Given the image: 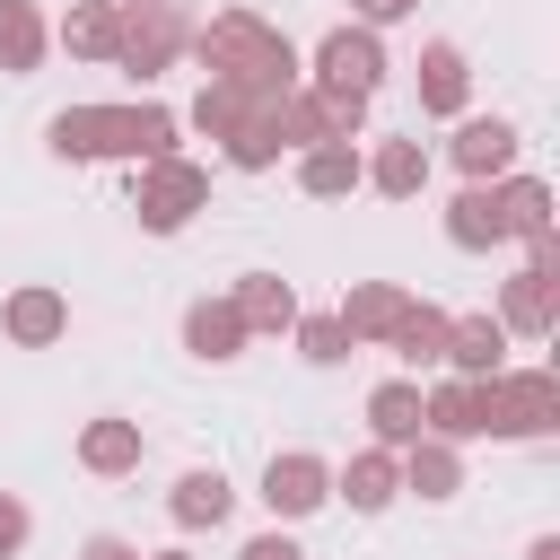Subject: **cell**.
Returning a JSON list of instances; mask_svg holds the SVG:
<instances>
[{
  "label": "cell",
  "mask_w": 560,
  "mask_h": 560,
  "mask_svg": "<svg viewBox=\"0 0 560 560\" xmlns=\"http://www.w3.org/2000/svg\"><path fill=\"white\" fill-rule=\"evenodd\" d=\"M368 429H376V446L402 455V446L420 438V385H411V376H385V385L368 394Z\"/></svg>",
  "instance_id": "cell-26"
},
{
  "label": "cell",
  "mask_w": 560,
  "mask_h": 560,
  "mask_svg": "<svg viewBox=\"0 0 560 560\" xmlns=\"http://www.w3.org/2000/svg\"><path fill=\"white\" fill-rule=\"evenodd\" d=\"M44 44H52L44 9H35V0H0V70H9V79H35V70H44Z\"/></svg>",
  "instance_id": "cell-24"
},
{
  "label": "cell",
  "mask_w": 560,
  "mask_h": 560,
  "mask_svg": "<svg viewBox=\"0 0 560 560\" xmlns=\"http://www.w3.org/2000/svg\"><path fill=\"white\" fill-rule=\"evenodd\" d=\"M271 105H280V96H271ZM271 105H254V114L228 131V166H245V175L280 166V122H271Z\"/></svg>",
  "instance_id": "cell-29"
},
{
  "label": "cell",
  "mask_w": 560,
  "mask_h": 560,
  "mask_svg": "<svg viewBox=\"0 0 560 560\" xmlns=\"http://www.w3.org/2000/svg\"><path fill=\"white\" fill-rule=\"evenodd\" d=\"M332 499V464L324 455H306V446H289V455H271L262 464V508L280 516V525H298V516H315Z\"/></svg>",
  "instance_id": "cell-8"
},
{
  "label": "cell",
  "mask_w": 560,
  "mask_h": 560,
  "mask_svg": "<svg viewBox=\"0 0 560 560\" xmlns=\"http://www.w3.org/2000/svg\"><path fill=\"white\" fill-rule=\"evenodd\" d=\"M332 499H350V516H385L402 499V455L394 446H359L341 472H332Z\"/></svg>",
  "instance_id": "cell-10"
},
{
  "label": "cell",
  "mask_w": 560,
  "mask_h": 560,
  "mask_svg": "<svg viewBox=\"0 0 560 560\" xmlns=\"http://www.w3.org/2000/svg\"><path fill=\"white\" fill-rule=\"evenodd\" d=\"M446 368L455 376H499L508 368V324L499 315H446Z\"/></svg>",
  "instance_id": "cell-16"
},
{
  "label": "cell",
  "mask_w": 560,
  "mask_h": 560,
  "mask_svg": "<svg viewBox=\"0 0 560 560\" xmlns=\"http://www.w3.org/2000/svg\"><path fill=\"white\" fill-rule=\"evenodd\" d=\"M140 455H149V438H140V420H122V411H96V420L79 429V472H96V481L140 472Z\"/></svg>",
  "instance_id": "cell-11"
},
{
  "label": "cell",
  "mask_w": 560,
  "mask_h": 560,
  "mask_svg": "<svg viewBox=\"0 0 560 560\" xmlns=\"http://www.w3.org/2000/svg\"><path fill=\"white\" fill-rule=\"evenodd\" d=\"M525 560H560V534H534V542H525Z\"/></svg>",
  "instance_id": "cell-35"
},
{
  "label": "cell",
  "mask_w": 560,
  "mask_h": 560,
  "mask_svg": "<svg viewBox=\"0 0 560 560\" xmlns=\"http://www.w3.org/2000/svg\"><path fill=\"white\" fill-rule=\"evenodd\" d=\"M359 184L385 192V201H420V192H429V149H420V140H376V149L359 158Z\"/></svg>",
  "instance_id": "cell-13"
},
{
  "label": "cell",
  "mask_w": 560,
  "mask_h": 560,
  "mask_svg": "<svg viewBox=\"0 0 560 560\" xmlns=\"http://www.w3.org/2000/svg\"><path fill=\"white\" fill-rule=\"evenodd\" d=\"M245 341H254V332H245V315H236L228 298H192V306H184V350H192L201 368H228Z\"/></svg>",
  "instance_id": "cell-14"
},
{
  "label": "cell",
  "mask_w": 560,
  "mask_h": 560,
  "mask_svg": "<svg viewBox=\"0 0 560 560\" xmlns=\"http://www.w3.org/2000/svg\"><path fill=\"white\" fill-rule=\"evenodd\" d=\"M0 332H9L18 350H52V341L70 332V298H61L52 280H26V289L0 298Z\"/></svg>",
  "instance_id": "cell-9"
},
{
  "label": "cell",
  "mask_w": 560,
  "mask_h": 560,
  "mask_svg": "<svg viewBox=\"0 0 560 560\" xmlns=\"http://www.w3.org/2000/svg\"><path fill=\"white\" fill-rule=\"evenodd\" d=\"M490 192H499V228H508V236H525V245L551 236V184H542V175H499Z\"/></svg>",
  "instance_id": "cell-25"
},
{
  "label": "cell",
  "mask_w": 560,
  "mask_h": 560,
  "mask_svg": "<svg viewBox=\"0 0 560 560\" xmlns=\"http://www.w3.org/2000/svg\"><path fill=\"white\" fill-rule=\"evenodd\" d=\"M289 332H298V359H306V368H341V359L359 350V341L341 332V315H298Z\"/></svg>",
  "instance_id": "cell-30"
},
{
  "label": "cell",
  "mask_w": 560,
  "mask_h": 560,
  "mask_svg": "<svg viewBox=\"0 0 560 560\" xmlns=\"http://www.w3.org/2000/svg\"><path fill=\"white\" fill-rule=\"evenodd\" d=\"M516 149H525V131H516L508 114H464L455 140H446V158H455L464 184H499V175L516 166Z\"/></svg>",
  "instance_id": "cell-7"
},
{
  "label": "cell",
  "mask_w": 560,
  "mask_h": 560,
  "mask_svg": "<svg viewBox=\"0 0 560 560\" xmlns=\"http://www.w3.org/2000/svg\"><path fill=\"white\" fill-rule=\"evenodd\" d=\"M140 560H192V551H140Z\"/></svg>",
  "instance_id": "cell-36"
},
{
  "label": "cell",
  "mask_w": 560,
  "mask_h": 560,
  "mask_svg": "<svg viewBox=\"0 0 560 560\" xmlns=\"http://www.w3.org/2000/svg\"><path fill=\"white\" fill-rule=\"evenodd\" d=\"M420 429L446 438V446L481 438V376H446V385H429V394H420Z\"/></svg>",
  "instance_id": "cell-17"
},
{
  "label": "cell",
  "mask_w": 560,
  "mask_h": 560,
  "mask_svg": "<svg viewBox=\"0 0 560 560\" xmlns=\"http://www.w3.org/2000/svg\"><path fill=\"white\" fill-rule=\"evenodd\" d=\"M298 192H306V201H350V192H359V140H315V149H298Z\"/></svg>",
  "instance_id": "cell-18"
},
{
  "label": "cell",
  "mask_w": 560,
  "mask_h": 560,
  "mask_svg": "<svg viewBox=\"0 0 560 560\" xmlns=\"http://www.w3.org/2000/svg\"><path fill=\"white\" fill-rule=\"evenodd\" d=\"M402 490H411V499H455V490H464V455L420 429V438L402 446Z\"/></svg>",
  "instance_id": "cell-23"
},
{
  "label": "cell",
  "mask_w": 560,
  "mask_h": 560,
  "mask_svg": "<svg viewBox=\"0 0 560 560\" xmlns=\"http://www.w3.org/2000/svg\"><path fill=\"white\" fill-rule=\"evenodd\" d=\"M26 534H35L26 499H18V490H0V560H18V551H26Z\"/></svg>",
  "instance_id": "cell-31"
},
{
  "label": "cell",
  "mask_w": 560,
  "mask_h": 560,
  "mask_svg": "<svg viewBox=\"0 0 560 560\" xmlns=\"http://www.w3.org/2000/svg\"><path fill=\"white\" fill-rule=\"evenodd\" d=\"M315 88H341V96H376L385 88V44H376V26H332L324 44H315V70H306Z\"/></svg>",
  "instance_id": "cell-6"
},
{
  "label": "cell",
  "mask_w": 560,
  "mask_h": 560,
  "mask_svg": "<svg viewBox=\"0 0 560 560\" xmlns=\"http://www.w3.org/2000/svg\"><path fill=\"white\" fill-rule=\"evenodd\" d=\"M228 306L245 315V332H289V324H298V289H289L280 271H245V280L228 289Z\"/></svg>",
  "instance_id": "cell-22"
},
{
  "label": "cell",
  "mask_w": 560,
  "mask_h": 560,
  "mask_svg": "<svg viewBox=\"0 0 560 560\" xmlns=\"http://www.w3.org/2000/svg\"><path fill=\"white\" fill-rule=\"evenodd\" d=\"M551 429H560V376L551 368L481 376V438H551Z\"/></svg>",
  "instance_id": "cell-3"
},
{
  "label": "cell",
  "mask_w": 560,
  "mask_h": 560,
  "mask_svg": "<svg viewBox=\"0 0 560 560\" xmlns=\"http://www.w3.org/2000/svg\"><path fill=\"white\" fill-rule=\"evenodd\" d=\"M131 210H140L149 236H175V228H192V210H210V175L184 149L149 158V166H131Z\"/></svg>",
  "instance_id": "cell-4"
},
{
  "label": "cell",
  "mask_w": 560,
  "mask_h": 560,
  "mask_svg": "<svg viewBox=\"0 0 560 560\" xmlns=\"http://www.w3.org/2000/svg\"><path fill=\"white\" fill-rule=\"evenodd\" d=\"M254 105H262V96H245V88H228V79H201V96H192V114H184V122H192L201 140H228Z\"/></svg>",
  "instance_id": "cell-28"
},
{
  "label": "cell",
  "mask_w": 560,
  "mask_h": 560,
  "mask_svg": "<svg viewBox=\"0 0 560 560\" xmlns=\"http://www.w3.org/2000/svg\"><path fill=\"white\" fill-rule=\"evenodd\" d=\"M114 44H122V0H70L61 52L70 61H114Z\"/></svg>",
  "instance_id": "cell-20"
},
{
  "label": "cell",
  "mask_w": 560,
  "mask_h": 560,
  "mask_svg": "<svg viewBox=\"0 0 560 560\" xmlns=\"http://www.w3.org/2000/svg\"><path fill=\"white\" fill-rule=\"evenodd\" d=\"M472 105V61H464V44H420V114H464Z\"/></svg>",
  "instance_id": "cell-15"
},
{
  "label": "cell",
  "mask_w": 560,
  "mask_h": 560,
  "mask_svg": "<svg viewBox=\"0 0 560 560\" xmlns=\"http://www.w3.org/2000/svg\"><path fill=\"white\" fill-rule=\"evenodd\" d=\"M385 350H394V359H411V368H438V359H446V306L411 298V306H402V324L385 332Z\"/></svg>",
  "instance_id": "cell-27"
},
{
  "label": "cell",
  "mask_w": 560,
  "mask_h": 560,
  "mask_svg": "<svg viewBox=\"0 0 560 560\" xmlns=\"http://www.w3.org/2000/svg\"><path fill=\"white\" fill-rule=\"evenodd\" d=\"M236 560H306V551H298V542H289V534H254V542H245V551H236Z\"/></svg>",
  "instance_id": "cell-33"
},
{
  "label": "cell",
  "mask_w": 560,
  "mask_h": 560,
  "mask_svg": "<svg viewBox=\"0 0 560 560\" xmlns=\"http://www.w3.org/2000/svg\"><path fill=\"white\" fill-rule=\"evenodd\" d=\"M499 324L525 332V341H551L560 332V236L525 245V271L499 280Z\"/></svg>",
  "instance_id": "cell-5"
},
{
  "label": "cell",
  "mask_w": 560,
  "mask_h": 560,
  "mask_svg": "<svg viewBox=\"0 0 560 560\" xmlns=\"http://www.w3.org/2000/svg\"><path fill=\"white\" fill-rule=\"evenodd\" d=\"M228 508H236V490H228V472H219V464H192V472L166 490V516H175L184 534H201V525H228Z\"/></svg>",
  "instance_id": "cell-19"
},
{
  "label": "cell",
  "mask_w": 560,
  "mask_h": 560,
  "mask_svg": "<svg viewBox=\"0 0 560 560\" xmlns=\"http://www.w3.org/2000/svg\"><path fill=\"white\" fill-rule=\"evenodd\" d=\"M175 131H184V114L158 105V96H140V105H61V114L44 122L52 158H70V166H88V158H131V166H149V158H175Z\"/></svg>",
  "instance_id": "cell-1"
},
{
  "label": "cell",
  "mask_w": 560,
  "mask_h": 560,
  "mask_svg": "<svg viewBox=\"0 0 560 560\" xmlns=\"http://www.w3.org/2000/svg\"><path fill=\"white\" fill-rule=\"evenodd\" d=\"M402 306H411V289H402V280H350L332 315H341V332H350V341H376V350H385V332L402 324Z\"/></svg>",
  "instance_id": "cell-12"
},
{
  "label": "cell",
  "mask_w": 560,
  "mask_h": 560,
  "mask_svg": "<svg viewBox=\"0 0 560 560\" xmlns=\"http://www.w3.org/2000/svg\"><path fill=\"white\" fill-rule=\"evenodd\" d=\"M446 245H455V254H490V245H508V228H499V192H490V184H464V192L446 201Z\"/></svg>",
  "instance_id": "cell-21"
},
{
  "label": "cell",
  "mask_w": 560,
  "mask_h": 560,
  "mask_svg": "<svg viewBox=\"0 0 560 560\" xmlns=\"http://www.w3.org/2000/svg\"><path fill=\"white\" fill-rule=\"evenodd\" d=\"M192 61H201V79H228V88H245V96H289L306 70H298V44L271 26V18H254V9H219L201 35H192Z\"/></svg>",
  "instance_id": "cell-2"
},
{
  "label": "cell",
  "mask_w": 560,
  "mask_h": 560,
  "mask_svg": "<svg viewBox=\"0 0 560 560\" xmlns=\"http://www.w3.org/2000/svg\"><path fill=\"white\" fill-rule=\"evenodd\" d=\"M79 560H140V551H131L122 534H88V542H79Z\"/></svg>",
  "instance_id": "cell-34"
},
{
  "label": "cell",
  "mask_w": 560,
  "mask_h": 560,
  "mask_svg": "<svg viewBox=\"0 0 560 560\" xmlns=\"http://www.w3.org/2000/svg\"><path fill=\"white\" fill-rule=\"evenodd\" d=\"M411 9H420V0H350V18H359V26H402Z\"/></svg>",
  "instance_id": "cell-32"
}]
</instances>
